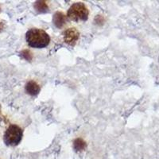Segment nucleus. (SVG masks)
Listing matches in <instances>:
<instances>
[{"mask_svg": "<svg viewBox=\"0 0 159 159\" xmlns=\"http://www.w3.org/2000/svg\"><path fill=\"white\" fill-rule=\"evenodd\" d=\"M25 91L28 94L33 96H35L38 94L41 91L39 84L34 80H30L25 84Z\"/></svg>", "mask_w": 159, "mask_h": 159, "instance_id": "obj_6", "label": "nucleus"}, {"mask_svg": "<svg viewBox=\"0 0 159 159\" xmlns=\"http://www.w3.org/2000/svg\"><path fill=\"white\" fill-rule=\"evenodd\" d=\"M25 41L30 47L42 49L50 43V37L44 30L32 28L25 34Z\"/></svg>", "mask_w": 159, "mask_h": 159, "instance_id": "obj_1", "label": "nucleus"}, {"mask_svg": "<svg viewBox=\"0 0 159 159\" xmlns=\"http://www.w3.org/2000/svg\"><path fill=\"white\" fill-rule=\"evenodd\" d=\"M80 38V33L76 28H69L66 30L64 33V41L65 43H67L69 45H76V42Z\"/></svg>", "mask_w": 159, "mask_h": 159, "instance_id": "obj_4", "label": "nucleus"}, {"mask_svg": "<svg viewBox=\"0 0 159 159\" xmlns=\"http://www.w3.org/2000/svg\"><path fill=\"white\" fill-rule=\"evenodd\" d=\"M89 11L83 2H76L71 6L68 10L67 16L74 22H85L89 18Z\"/></svg>", "mask_w": 159, "mask_h": 159, "instance_id": "obj_3", "label": "nucleus"}, {"mask_svg": "<svg viewBox=\"0 0 159 159\" xmlns=\"http://www.w3.org/2000/svg\"><path fill=\"white\" fill-rule=\"evenodd\" d=\"M23 137V130L19 126L10 125L3 136V141L8 147H16L21 143Z\"/></svg>", "mask_w": 159, "mask_h": 159, "instance_id": "obj_2", "label": "nucleus"}, {"mask_svg": "<svg viewBox=\"0 0 159 159\" xmlns=\"http://www.w3.org/2000/svg\"><path fill=\"white\" fill-rule=\"evenodd\" d=\"M34 7L38 12H46L49 10L47 3L45 1H38L35 2Z\"/></svg>", "mask_w": 159, "mask_h": 159, "instance_id": "obj_7", "label": "nucleus"}, {"mask_svg": "<svg viewBox=\"0 0 159 159\" xmlns=\"http://www.w3.org/2000/svg\"><path fill=\"white\" fill-rule=\"evenodd\" d=\"M86 147V143L81 139H77L74 142V148L76 151H81Z\"/></svg>", "mask_w": 159, "mask_h": 159, "instance_id": "obj_8", "label": "nucleus"}, {"mask_svg": "<svg viewBox=\"0 0 159 159\" xmlns=\"http://www.w3.org/2000/svg\"><path fill=\"white\" fill-rule=\"evenodd\" d=\"M52 22H53V24L56 25L57 27L61 28L66 24V22H67V17L64 15V13L59 12V11H58V12L55 13L54 15H53Z\"/></svg>", "mask_w": 159, "mask_h": 159, "instance_id": "obj_5", "label": "nucleus"}, {"mask_svg": "<svg viewBox=\"0 0 159 159\" xmlns=\"http://www.w3.org/2000/svg\"><path fill=\"white\" fill-rule=\"evenodd\" d=\"M0 112H1V110H0Z\"/></svg>", "mask_w": 159, "mask_h": 159, "instance_id": "obj_9", "label": "nucleus"}]
</instances>
